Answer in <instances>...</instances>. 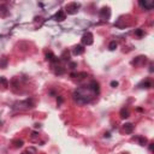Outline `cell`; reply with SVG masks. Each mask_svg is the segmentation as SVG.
I'll list each match as a JSON object with an SVG mask.
<instances>
[{"instance_id":"6da1fadb","label":"cell","mask_w":154,"mask_h":154,"mask_svg":"<svg viewBox=\"0 0 154 154\" xmlns=\"http://www.w3.org/2000/svg\"><path fill=\"white\" fill-rule=\"evenodd\" d=\"M78 8H79V4H78V3H70V4L66 5L65 11H66L69 15H75V13H77Z\"/></svg>"},{"instance_id":"7a4b0ae2","label":"cell","mask_w":154,"mask_h":154,"mask_svg":"<svg viewBox=\"0 0 154 154\" xmlns=\"http://www.w3.org/2000/svg\"><path fill=\"white\" fill-rule=\"evenodd\" d=\"M94 42V36L91 33H86L83 36H82V43L86 45V46H90V45H93Z\"/></svg>"},{"instance_id":"3957f363","label":"cell","mask_w":154,"mask_h":154,"mask_svg":"<svg viewBox=\"0 0 154 154\" xmlns=\"http://www.w3.org/2000/svg\"><path fill=\"white\" fill-rule=\"evenodd\" d=\"M111 17V10L110 7H102L100 10V18L102 20H108Z\"/></svg>"},{"instance_id":"277c9868","label":"cell","mask_w":154,"mask_h":154,"mask_svg":"<svg viewBox=\"0 0 154 154\" xmlns=\"http://www.w3.org/2000/svg\"><path fill=\"white\" fill-rule=\"evenodd\" d=\"M138 5L141 7H143L145 10H152L154 7V3L152 1V0H145V1H138Z\"/></svg>"},{"instance_id":"5b68a950","label":"cell","mask_w":154,"mask_h":154,"mask_svg":"<svg viewBox=\"0 0 154 154\" xmlns=\"http://www.w3.org/2000/svg\"><path fill=\"white\" fill-rule=\"evenodd\" d=\"M54 18H55L57 22H63V20L66 18V13H65V11H63V10H59V11L55 13Z\"/></svg>"},{"instance_id":"8992f818","label":"cell","mask_w":154,"mask_h":154,"mask_svg":"<svg viewBox=\"0 0 154 154\" xmlns=\"http://www.w3.org/2000/svg\"><path fill=\"white\" fill-rule=\"evenodd\" d=\"M89 89L93 91V93H99V83L96 81H91L90 82V84H89Z\"/></svg>"},{"instance_id":"52a82bcc","label":"cell","mask_w":154,"mask_h":154,"mask_svg":"<svg viewBox=\"0 0 154 154\" xmlns=\"http://www.w3.org/2000/svg\"><path fill=\"white\" fill-rule=\"evenodd\" d=\"M83 52H84V47L82 46V45H77V46L74 47V54H75V55H79V54H82Z\"/></svg>"},{"instance_id":"ba28073f","label":"cell","mask_w":154,"mask_h":154,"mask_svg":"<svg viewBox=\"0 0 154 154\" xmlns=\"http://www.w3.org/2000/svg\"><path fill=\"white\" fill-rule=\"evenodd\" d=\"M8 15V8L5 4L0 5V17H6Z\"/></svg>"},{"instance_id":"9c48e42d","label":"cell","mask_w":154,"mask_h":154,"mask_svg":"<svg viewBox=\"0 0 154 154\" xmlns=\"http://www.w3.org/2000/svg\"><path fill=\"white\" fill-rule=\"evenodd\" d=\"M123 129L126 134H131L132 131H134V125L131 124V123H125L124 125H123Z\"/></svg>"},{"instance_id":"30bf717a","label":"cell","mask_w":154,"mask_h":154,"mask_svg":"<svg viewBox=\"0 0 154 154\" xmlns=\"http://www.w3.org/2000/svg\"><path fill=\"white\" fill-rule=\"evenodd\" d=\"M46 58H47V60L52 61V63H57V61H58V58H57L52 52H48V53L46 54Z\"/></svg>"},{"instance_id":"8fae6325","label":"cell","mask_w":154,"mask_h":154,"mask_svg":"<svg viewBox=\"0 0 154 154\" xmlns=\"http://www.w3.org/2000/svg\"><path fill=\"white\" fill-rule=\"evenodd\" d=\"M7 64H8V60H7L6 57L0 58V69H6V67H7Z\"/></svg>"},{"instance_id":"7c38bea8","label":"cell","mask_w":154,"mask_h":154,"mask_svg":"<svg viewBox=\"0 0 154 154\" xmlns=\"http://www.w3.org/2000/svg\"><path fill=\"white\" fill-rule=\"evenodd\" d=\"M120 117H122L123 119L128 118V117H129V110H128V108H122V110H120Z\"/></svg>"},{"instance_id":"4fadbf2b","label":"cell","mask_w":154,"mask_h":154,"mask_svg":"<svg viewBox=\"0 0 154 154\" xmlns=\"http://www.w3.org/2000/svg\"><path fill=\"white\" fill-rule=\"evenodd\" d=\"M12 145H13L16 148H19V147H22V146L24 145V142H23V140H13V141H12Z\"/></svg>"},{"instance_id":"5bb4252c","label":"cell","mask_w":154,"mask_h":154,"mask_svg":"<svg viewBox=\"0 0 154 154\" xmlns=\"http://www.w3.org/2000/svg\"><path fill=\"white\" fill-rule=\"evenodd\" d=\"M54 72H55V75H63L65 72V69L61 67V66H57L55 70H54Z\"/></svg>"},{"instance_id":"9a60e30c","label":"cell","mask_w":154,"mask_h":154,"mask_svg":"<svg viewBox=\"0 0 154 154\" xmlns=\"http://www.w3.org/2000/svg\"><path fill=\"white\" fill-rule=\"evenodd\" d=\"M117 42H116V41H111V42H110V45H108V49L110 51H115L116 48H117Z\"/></svg>"},{"instance_id":"2e32d148","label":"cell","mask_w":154,"mask_h":154,"mask_svg":"<svg viewBox=\"0 0 154 154\" xmlns=\"http://www.w3.org/2000/svg\"><path fill=\"white\" fill-rule=\"evenodd\" d=\"M61 58H63L64 60H69L70 59V52L67 49H65L64 52H63V54H61Z\"/></svg>"},{"instance_id":"e0dca14e","label":"cell","mask_w":154,"mask_h":154,"mask_svg":"<svg viewBox=\"0 0 154 154\" xmlns=\"http://www.w3.org/2000/svg\"><path fill=\"white\" fill-rule=\"evenodd\" d=\"M76 77L79 78V79H82V78L88 77V74H87V72H79V74H76Z\"/></svg>"},{"instance_id":"ac0fdd59","label":"cell","mask_w":154,"mask_h":154,"mask_svg":"<svg viewBox=\"0 0 154 154\" xmlns=\"http://www.w3.org/2000/svg\"><path fill=\"white\" fill-rule=\"evenodd\" d=\"M138 142H140V145H141V146H146L147 138H146V137H138Z\"/></svg>"},{"instance_id":"d6986e66","label":"cell","mask_w":154,"mask_h":154,"mask_svg":"<svg viewBox=\"0 0 154 154\" xmlns=\"http://www.w3.org/2000/svg\"><path fill=\"white\" fill-rule=\"evenodd\" d=\"M141 86H142V88H150V87H152V83H150L149 81H146V82H143Z\"/></svg>"},{"instance_id":"ffe728a7","label":"cell","mask_w":154,"mask_h":154,"mask_svg":"<svg viewBox=\"0 0 154 154\" xmlns=\"http://www.w3.org/2000/svg\"><path fill=\"white\" fill-rule=\"evenodd\" d=\"M0 83H1V84H4L5 87H7L8 82H7V79H6L5 77H0Z\"/></svg>"},{"instance_id":"44dd1931","label":"cell","mask_w":154,"mask_h":154,"mask_svg":"<svg viewBox=\"0 0 154 154\" xmlns=\"http://www.w3.org/2000/svg\"><path fill=\"white\" fill-rule=\"evenodd\" d=\"M27 153H29V154H36V149L33 148V147H29L27 149Z\"/></svg>"},{"instance_id":"7402d4cb","label":"cell","mask_w":154,"mask_h":154,"mask_svg":"<svg viewBox=\"0 0 154 154\" xmlns=\"http://www.w3.org/2000/svg\"><path fill=\"white\" fill-rule=\"evenodd\" d=\"M69 66H70V69L74 70V69L77 67V63H76V61H70V65H69Z\"/></svg>"},{"instance_id":"603a6c76","label":"cell","mask_w":154,"mask_h":154,"mask_svg":"<svg viewBox=\"0 0 154 154\" xmlns=\"http://www.w3.org/2000/svg\"><path fill=\"white\" fill-rule=\"evenodd\" d=\"M111 87H112V88L118 87V82H117V81H112V82H111Z\"/></svg>"},{"instance_id":"cb8c5ba5","label":"cell","mask_w":154,"mask_h":154,"mask_svg":"<svg viewBox=\"0 0 154 154\" xmlns=\"http://www.w3.org/2000/svg\"><path fill=\"white\" fill-rule=\"evenodd\" d=\"M135 34H136V35H138V36H142V35H143V30H141V29H137L136 32H135Z\"/></svg>"},{"instance_id":"d4e9b609","label":"cell","mask_w":154,"mask_h":154,"mask_svg":"<svg viewBox=\"0 0 154 154\" xmlns=\"http://www.w3.org/2000/svg\"><path fill=\"white\" fill-rule=\"evenodd\" d=\"M37 137H39V135H37V132H35V131H34V132H33V134H32V138L34 140V138H37Z\"/></svg>"},{"instance_id":"484cf974","label":"cell","mask_w":154,"mask_h":154,"mask_svg":"<svg viewBox=\"0 0 154 154\" xmlns=\"http://www.w3.org/2000/svg\"><path fill=\"white\" fill-rule=\"evenodd\" d=\"M153 145H154V143H149V150L150 152L153 150Z\"/></svg>"},{"instance_id":"4316f807","label":"cell","mask_w":154,"mask_h":154,"mask_svg":"<svg viewBox=\"0 0 154 154\" xmlns=\"http://www.w3.org/2000/svg\"><path fill=\"white\" fill-rule=\"evenodd\" d=\"M58 101H59V102H63V98H61V96H58Z\"/></svg>"},{"instance_id":"83f0119b","label":"cell","mask_w":154,"mask_h":154,"mask_svg":"<svg viewBox=\"0 0 154 154\" xmlns=\"http://www.w3.org/2000/svg\"><path fill=\"white\" fill-rule=\"evenodd\" d=\"M150 72H153V64H150V69H149Z\"/></svg>"},{"instance_id":"f1b7e54d","label":"cell","mask_w":154,"mask_h":154,"mask_svg":"<svg viewBox=\"0 0 154 154\" xmlns=\"http://www.w3.org/2000/svg\"><path fill=\"white\" fill-rule=\"evenodd\" d=\"M105 137H110V132H106V134H105Z\"/></svg>"},{"instance_id":"f546056e","label":"cell","mask_w":154,"mask_h":154,"mask_svg":"<svg viewBox=\"0 0 154 154\" xmlns=\"http://www.w3.org/2000/svg\"><path fill=\"white\" fill-rule=\"evenodd\" d=\"M123 154H128V153H123Z\"/></svg>"},{"instance_id":"4dcf8cb0","label":"cell","mask_w":154,"mask_h":154,"mask_svg":"<svg viewBox=\"0 0 154 154\" xmlns=\"http://www.w3.org/2000/svg\"><path fill=\"white\" fill-rule=\"evenodd\" d=\"M23 154H27V153H23Z\"/></svg>"}]
</instances>
